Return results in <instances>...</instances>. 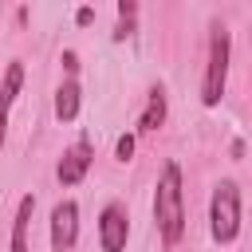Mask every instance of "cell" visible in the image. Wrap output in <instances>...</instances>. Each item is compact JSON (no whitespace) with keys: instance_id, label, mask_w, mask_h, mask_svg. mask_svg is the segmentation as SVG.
<instances>
[{"instance_id":"obj_1","label":"cell","mask_w":252,"mask_h":252,"mask_svg":"<svg viewBox=\"0 0 252 252\" xmlns=\"http://www.w3.org/2000/svg\"><path fill=\"white\" fill-rule=\"evenodd\" d=\"M154 224L165 248H177L185 236V193H181V165L165 161L154 185Z\"/></svg>"},{"instance_id":"obj_2","label":"cell","mask_w":252,"mask_h":252,"mask_svg":"<svg viewBox=\"0 0 252 252\" xmlns=\"http://www.w3.org/2000/svg\"><path fill=\"white\" fill-rule=\"evenodd\" d=\"M228 59H232V39H228V28L220 20L209 24V55H205V79H201V102L205 106H217L224 98V87H228Z\"/></svg>"},{"instance_id":"obj_3","label":"cell","mask_w":252,"mask_h":252,"mask_svg":"<svg viewBox=\"0 0 252 252\" xmlns=\"http://www.w3.org/2000/svg\"><path fill=\"white\" fill-rule=\"evenodd\" d=\"M209 232L217 244H232L240 236V185L232 177L213 185L209 197Z\"/></svg>"},{"instance_id":"obj_4","label":"cell","mask_w":252,"mask_h":252,"mask_svg":"<svg viewBox=\"0 0 252 252\" xmlns=\"http://www.w3.org/2000/svg\"><path fill=\"white\" fill-rule=\"evenodd\" d=\"M130 240V213L122 201H106L98 213V244L102 252H126Z\"/></svg>"},{"instance_id":"obj_5","label":"cell","mask_w":252,"mask_h":252,"mask_svg":"<svg viewBox=\"0 0 252 252\" xmlns=\"http://www.w3.org/2000/svg\"><path fill=\"white\" fill-rule=\"evenodd\" d=\"M79 244V205L63 197L51 209V252H71Z\"/></svg>"},{"instance_id":"obj_6","label":"cell","mask_w":252,"mask_h":252,"mask_svg":"<svg viewBox=\"0 0 252 252\" xmlns=\"http://www.w3.org/2000/svg\"><path fill=\"white\" fill-rule=\"evenodd\" d=\"M20 91H24V63L12 59L4 79H0V150H4V138H8V114H12L16 98H20Z\"/></svg>"},{"instance_id":"obj_7","label":"cell","mask_w":252,"mask_h":252,"mask_svg":"<svg viewBox=\"0 0 252 252\" xmlns=\"http://www.w3.org/2000/svg\"><path fill=\"white\" fill-rule=\"evenodd\" d=\"M87 169H91V142L83 138L71 150H63V158L55 165V177H59V185H79L87 177Z\"/></svg>"},{"instance_id":"obj_8","label":"cell","mask_w":252,"mask_h":252,"mask_svg":"<svg viewBox=\"0 0 252 252\" xmlns=\"http://www.w3.org/2000/svg\"><path fill=\"white\" fill-rule=\"evenodd\" d=\"M165 114H169L165 87H154V91L146 94V106H142V114H138V134H154V130L165 122Z\"/></svg>"},{"instance_id":"obj_9","label":"cell","mask_w":252,"mask_h":252,"mask_svg":"<svg viewBox=\"0 0 252 252\" xmlns=\"http://www.w3.org/2000/svg\"><path fill=\"white\" fill-rule=\"evenodd\" d=\"M79 102H83L79 79H63V83L55 87V118H59V122H75V118H79Z\"/></svg>"},{"instance_id":"obj_10","label":"cell","mask_w":252,"mask_h":252,"mask_svg":"<svg viewBox=\"0 0 252 252\" xmlns=\"http://www.w3.org/2000/svg\"><path fill=\"white\" fill-rule=\"evenodd\" d=\"M32 213H35V197L28 193V197H20L16 217H12V252H32L28 248V220H32Z\"/></svg>"},{"instance_id":"obj_11","label":"cell","mask_w":252,"mask_h":252,"mask_svg":"<svg viewBox=\"0 0 252 252\" xmlns=\"http://www.w3.org/2000/svg\"><path fill=\"white\" fill-rule=\"evenodd\" d=\"M114 158H118V161H130V158H134V134H122V138L114 142Z\"/></svg>"},{"instance_id":"obj_12","label":"cell","mask_w":252,"mask_h":252,"mask_svg":"<svg viewBox=\"0 0 252 252\" xmlns=\"http://www.w3.org/2000/svg\"><path fill=\"white\" fill-rule=\"evenodd\" d=\"M118 16H122V20H134V16H138V4H134V0H122V4H118Z\"/></svg>"},{"instance_id":"obj_13","label":"cell","mask_w":252,"mask_h":252,"mask_svg":"<svg viewBox=\"0 0 252 252\" xmlns=\"http://www.w3.org/2000/svg\"><path fill=\"white\" fill-rule=\"evenodd\" d=\"M75 20H79V24H91V20H94V8H79Z\"/></svg>"}]
</instances>
